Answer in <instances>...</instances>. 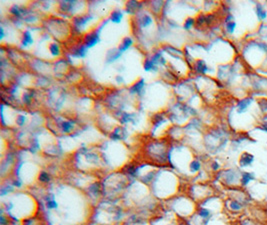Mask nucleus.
<instances>
[{"label":"nucleus","mask_w":267,"mask_h":225,"mask_svg":"<svg viewBox=\"0 0 267 225\" xmlns=\"http://www.w3.org/2000/svg\"><path fill=\"white\" fill-rule=\"evenodd\" d=\"M85 46L87 48L93 47L94 45H96L99 41V35H98L97 32H92V33L88 34L86 37H85Z\"/></svg>","instance_id":"1"},{"label":"nucleus","mask_w":267,"mask_h":225,"mask_svg":"<svg viewBox=\"0 0 267 225\" xmlns=\"http://www.w3.org/2000/svg\"><path fill=\"white\" fill-rule=\"evenodd\" d=\"M253 162V156L250 155L249 153H244L240 158V165L241 166H247L249 164Z\"/></svg>","instance_id":"2"},{"label":"nucleus","mask_w":267,"mask_h":225,"mask_svg":"<svg viewBox=\"0 0 267 225\" xmlns=\"http://www.w3.org/2000/svg\"><path fill=\"white\" fill-rule=\"evenodd\" d=\"M251 101H252L251 98H247V99H243L242 101H240L238 104V112L241 113V112H243V111H245L246 108L250 105Z\"/></svg>","instance_id":"3"},{"label":"nucleus","mask_w":267,"mask_h":225,"mask_svg":"<svg viewBox=\"0 0 267 225\" xmlns=\"http://www.w3.org/2000/svg\"><path fill=\"white\" fill-rule=\"evenodd\" d=\"M131 45H132V39L129 38V37H126V38L122 41V43L119 46V48H118V51H120V52L125 51V50L128 49Z\"/></svg>","instance_id":"4"},{"label":"nucleus","mask_w":267,"mask_h":225,"mask_svg":"<svg viewBox=\"0 0 267 225\" xmlns=\"http://www.w3.org/2000/svg\"><path fill=\"white\" fill-rule=\"evenodd\" d=\"M110 19H111V21L114 22V23H119L122 19V13L119 11V10H115V11H113L111 13Z\"/></svg>","instance_id":"5"},{"label":"nucleus","mask_w":267,"mask_h":225,"mask_svg":"<svg viewBox=\"0 0 267 225\" xmlns=\"http://www.w3.org/2000/svg\"><path fill=\"white\" fill-rule=\"evenodd\" d=\"M87 52V47L85 46H79L77 49H75V51L73 52V55L76 57H84L86 55Z\"/></svg>","instance_id":"6"},{"label":"nucleus","mask_w":267,"mask_h":225,"mask_svg":"<svg viewBox=\"0 0 267 225\" xmlns=\"http://www.w3.org/2000/svg\"><path fill=\"white\" fill-rule=\"evenodd\" d=\"M143 87H144V80H139V81H137L135 83L134 85L131 87V92L133 93H139L141 90L143 89Z\"/></svg>","instance_id":"7"},{"label":"nucleus","mask_w":267,"mask_h":225,"mask_svg":"<svg viewBox=\"0 0 267 225\" xmlns=\"http://www.w3.org/2000/svg\"><path fill=\"white\" fill-rule=\"evenodd\" d=\"M33 42V39L31 37V34H30L29 31H25L23 32V38H22V44L24 46H27V45L31 44Z\"/></svg>","instance_id":"8"},{"label":"nucleus","mask_w":267,"mask_h":225,"mask_svg":"<svg viewBox=\"0 0 267 225\" xmlns=\"http://www.w3.org/2000/svg\"><path fill=\"white\" fill-rule=\"evenodd\" d=\"M144 69L146 71H151V70H156V66L153 60H146L144 62Z\"/></svg>","instance_id":"9"},{"label":"nucleus","mask_w":267,"mask_h":225,"mask_svg":"<svg viewBox=\"0 0 267 225\" xmlns=\"http://www.w3.org/2000/svg\"><path fill=\"white\" fill-rule=\"evenodd\" d=\"M197 71L200 73H205L207 71V66L205 65V63L203 61H198L197 62Z\"/></svg>","instance_id":"10"},{"label":"nucleus","mask_w":267,"mask_h":225,"mask_svg":"<svg viewBox=\"0 0 267 225\" xmlns=\"http://www.w3.org/2000/svg\"><path fill=\"white\" fill-rule=\"evenodd\" d=\"M49 48H50V52H51V54L53 56H56V55L59 54V47L56 43H52L49 46Z\"/></svg>","instance_id":"11"},{"label":"nucleus","mask_w":267,"mask_h":225,"mask_svg":"<svg viewBox=\"0 0 267 225\" xmlns=\"http://www.w3.org/2000/svg\"><path fill=\"white\" fill-rule=\"evenodd\" d=\"M152 23V19L149 16H143L142 20H141V25L142 26H148L149 24Z\"/></svg>","instance_id":"12"},{"label":"nucleus","mask_w":267,"mask_h":225,"mask_svg":"<svg viewBox=\"0 0 267 225\" xmlns=\"http://www.w3.org/2000/svg\"><path fill=\"white\" fill-rule=\"evenodd\" d=\"M252 179H253V176L252 175H250L249 173H245L242 176V184H243V185H246V184H247L250 180H252Z\"/></svg>","instance_id":"13"},{"label":"nucleus","mask_w":267,"mask_h":225,"mask_svg":"<svg viewBox=\"0 0 267 225\" xmlns=\"http://www.w3.org/2000/svg\"><path fill=\"white\" fill-rule=\"evenodd\" d=\"M257 14H258V17H260L261 19H264L266 17V12L264 11L260 6L257 7Z\"/></svg>","instance_id":"14"},{"label":"nucleus","mask_w":267,"mask_h":225,"mask_svg":"<svg viewBox=\"0 0 267 225\" xmlns=\"http://www.w3.org/2000/svg\"><path fill=\"white\" fill-rule=\"evenodd\" d=\"M39 179H40V181H42V182H48L50 178H49V175L47 173L42 172L41 174H40Z\"/></svg>","instance_id":"15"},{"label":"nucleus","mask_w":267,"mask_h":225,"mask_svg":"<svg viewBox=\"0 0 267 225\" xmlns=\"http://www.w3.org/2000/svg\"><path fill=\"white\" fill-rule=\"evenodd\" d=\"M193 19L192 18H188L187 20L185 21V23H184V28L185 29H189L191 26L193 25Z\"/></svg>","instance_id":"16"},{"label":"nucleus","mask_w":267,"mask_h":225,"mask_svg":"<svg viewBox=\"0 0 267 225\" xmlns=\"http://www.w3.org/2000/svg\"><path fill=\"white\" fill-rule=\"evenodd\" d=\"M235 23L234 22H228L227 23V25H226V27H227V30L230 33H232V32L234 31V29H235Z\"/></svg>","instance_id":"17"},{"label":"nucleus","mask_w":267,"mask_h":225,"mask_svg":"<svg viewBox=\"0 0 267 225\" xmlns=\"http://www.w3.org/2000/svg\"><path fill=\"white\" fill-rule=\"evenodd\" d=\"M47 207H48L49 209H53V208H56L57 204H56V202L53 200H48L47 201Z\"/></svg>","instance_id":"18"},{"label":"nucleus","mask_w":267,"mask_h":225,"mask_svg":"<svg viewBox=\"0 0 267 225\" xmlns=\"http://www.w3.org/2000/svg\"><path fill=\"white\" fill-rule=\"evenodd\" d=\"M72 127V124L70 122H63V124H62V128L65 130V131H69L71 129Z\"/></svg>","instance_id":"19"},{"label":"nucleus","mask_w":267,"mask_h":225,"mask_svg":"<svg viewBox=\"0 0 267 225\" xmlns=\"http://www.w3.org/2000/svg\"><path fill=\"white\" fill-rule=\"evenodd\" d=\"M191 168H192V170H198V169L200 168V164L199 162H197V161H193L192 163H191Z\"/></svg>","instance_id":"20"},{"label":"nucleus","mask_w":267,"mask_h":225,"mask_svg":"<svg viewBox=\"0 0 267 225\" xmlns=\"http://www.w3.org/2000/svg\"><path fill=\"white\" fill-rule=\"evenodd\" d=\"M231 208L235 209V210H238V209H240V204L237 203L236 201H232V203H231Z\"/></svg>","instance_id":"21"},{"label":"nucleus","mask_w":267,"mask_h":225,"mask_svg":"<svg viewBox=\"0 0 267 225\" xmlns=\"http://www.w3.org/2000/svg\"><path fill=\"white\" fill-rule=\"evenodd\" d=\"M199 213H200V215H201V216L204 217V218H205V217H207V216L209 215V211H208V210H206V209H201Z\"/></svg>","instance_id":"22"},{"label":"nucleus","mask_w":267,"mask_h":225,"mask_svg":"<svg viewBox=\"0 0 267 225\" xmlns=\"http://www.w3.org/2000/svg\"><path fill=\"white\" fill-rule=\"evenodd\" d=\"M11 12H12V13H13L14 15H17V16H18V15H20V11H19L18 7H15V6H14V7H12Z\"/></svg>","instance_id":"23"},{"label":"nucleus","mask_w":267,"mask_h":225,"mask_svg":"<svg viewBox=\"0 0 267 225\" xmlns=\"http://www.w3.org/2000/svg\"><path fill=\"white\" fill-rule=\"evenodd\" d=\"M243 225H246V223H244ZM248 225H251V224H248Z\"/></svg>","instance_id":"24"}]
</instances>
